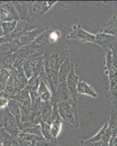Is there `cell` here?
Instances as JSON below:
<instances>
[{"mask_svg":"<svg viewBox=\"0 0 117 146\" xmlns=\"http://www.w3.org/2000/svg\"><path fill=\"white\" fill-rule=\"evenodd\" d=\"M117 38L103 32H99L95 35V44L99 45L103 49L108 50L114 45H115V42H116Z\"/></svg>","mask_w":117,"mask_h":146,"instance_id":"cell-9","label":"cell"},{"mask_svg":"<svg viewBox=\"0 0 117 146\" xmlns=\"http://www.w3.org/2000/svg\"><path fill=\"white\" fill-rule=\"evenodd\" d=\"M108 146H117V136L112 137L108 143Z\"/></svg>","mask_w":117,"mask_h":146,"instance_id":"cell-35","label":"cell"},{"mask_svg":"<svg viewBox=\"0 0 117 146\" xmlns=\"http://www.w3.org/2000/svg\"><path fill=\"white\" fill-rule=\"evenodd\" d=\"M79 80L80 79H79V76H78L77 74L76 73V71H75V64L74 62L71 72H70L67 77L66 83H67L68 88L69 90L71 99L76 102H77L78 95H79L77 91V86Z\"/></svg>","mask_w":117,"mask_h":146,"instance_id":"cell-6","label":"cell"},{"mask_svg":"<svg viewBox=\"0 0 117 146\" xmlns=\"http://www.w3.org/2000/svg\"><path fill=\"white\" fill-rule=\"evenodd\" d=\"M34 146H60L57 142H51L46 140L44 137L40 139L34 143Z\"/></svg>","mask_w":117,"mask_h":146,"instance_id":"cell-29","label":"cell"},{"mask_svg":"<svg viewBox=\"0 0 117 146\" xmlns=\"http://www.w3.org/2000/svg\"><path fill=\"white\" fill-rule=\"evenodd\" d=\"M10 73L8 70H2L0 71V92L5 91Z\"/></svg>","mask_w":117,"mask_h":146,"instance_id":"cell-26","label":"cell"},{"mask_svg":"<svg viewBox=\"0 0 117 146\" xmlns=\"http://www.w3.org/2000/svg\"><path fill=\"white\" fill-rule=\"evenodd\" d=\"M77 91L79 94L86 95V96H90L92 98H97L98 95L94 88L91 86L89 83L82 80H79L77 86Z\"/></svg>","mask_w":117,"mask_h":146,"instance_id":"cell-16","label":"cell"},{"mask_svg":"<svg viewBox=\"0 0 117 146\" xmlns=\"http://www.w3.org/2000/svg\"><path fill=\"white\" fill-rule=\"evenodd\" d=\"M0 146H4V145H0Z\"/></svg>","mask_w":117,"mask_h":146,"instance_id":"cell-37","label":"cell"},{"mask_svg":"<svg viewBox=\"0 0 117 146\" xmlns=\"http://www.w3.org/2000/svg\"><path fill=\"white\" fill-rule=\"evenodd\" d=\"M18 21L2 22L0 27L2 29V36H7L10 35L15 30Z\"/></svg>","mask_w":117,"mask_h":146,"instance_id":"cell-25","label":"cell"},{"mask_svg":"<svg viewBox=\"0 0 117 146\" xmlns=\"http://www.w3.org/2000/svg\"><path fill=\"white\" fill-rule=\"evenodd\" d=\"M74 62H71L70 56L67 57L59 69V83H65L67 80V77L71 72Z\"/></svg>","mask_w":117,"mask_h":146,"instance_id":"cell-17","label":"cell"},{"mask_svg":"<svg viewBox=\"0 0 117 146\" xmlns=\"http://www.w3.org/2000/svg\"><path fill=\"white\" fill-rule=\"evenodd\" d=\"M19 128H20V131H23V132L29 133L32 135L42 137L41 125L34 124L30 122H23V123H20Z\"/></svg>","mask_w":117,"mask_h":146,"instance_id":"cell-19","label":"cell"},{"mask_svg":"<svg viewBox=\"0 0 117 146\" xmlns=\"http://www.w3.org/2000/svg\"><path fill=\"white\" fill-rule=\"evenodd\" d=\"M106 97L112 102V105L117 104V77L108 80L106 86Z\"/></svg>","mask_w":117,"mask_h":146,"instance_id":"cell-13","label":"cell"},{"mask_svg":"<svg viewBox=\"0 0 117 146\" xmlns=\"http://www.w3.org/2000/svg\"><path fill=\"white\" fill-rule=\"evenodd\" d=\"M9 100H10V99L6 97V96H4V97L0 98V110L5 109V108H7Z\"/></svg>","mask_w":117,"mask_h":146,"instance_id":"cell-32","label":"cell"},{"mask_svg":"<svg viewBox=\"0 0 117 146\" xmlns=\"http://www.w3.org/2000/svg\"><path fill=\"white\" fill-rule=\"evenodd\" d=\"M60 36V32L58 30H52L49 36V44L56 42Z\"/></svg>","mask_w":117,"mask_h":146,"instance_id":"cell-30","label":"cell"},{"mask_svg":"<svg viewBox=\"0 0 117 146\" xmlns=\"http://www.w3.org/2000/svg\"><path fill=\"white\" fill-rule=\"evenodd\" d=\"M0 25H1V21H0Z\"/></svg>","mask_w":117,"mask_h":146,"instance_id":"cell-38","label":"cell"},{"mask_svg":"<svg viewBox=\"0 0 117 146\" xmlns=\"http://www.w3.org/2000/svg\"><path fill=\"white\" fill-rule=\"evenodd\" d=\"M108 122L109 128L112 131V137L117 136V104L113 105V111Z\"/></svg>","mask_w":117,"mask_h":146,"instance_id":"cell-22","label":"cell"},{"mask_svg":"<svg viewBox=\"0 0 117 146\" xmlns=\"http://www.w3.org/2000/svg\"><path fill=\"white\" fill-rule=\"evenodd\" d=\"M44 56H32L28 58V62L33 72V76L39 77L40 73L45 70Z\"/></svg>","mask_w":117,"mask_h":146,"instance_id":"cell-12","label":"cell"},{"mask_svg":"<svg viewBox=\"0 0 117 146\" xmlns=\"http://www.w3.org/2000/svg\"><path fill=\"white\" fill-rule=\"evenodd\" d=\"M2 145L4 146H21L18 139H15L10 135H9L8 134L5 136Z\"/></svg>","mask_w":117,"mask_h":146,"instance_id":"cell-28","label":"cell"},{"mask_svg":"<svg viewBox=\"0 0 117 146\" xmlns=\"http://www.w3.org/2000/svg\"><path fill=\"white\" fill-rule=\"evenodd\" d=\"M52 29H46L42 32L40 35H39L34 41L32 42V45L39 50H47V44H49V36L51 32Z\"/></svg>","mask_w":117,"mask_h":146,"instance_id":"cell-14","label":"cell"},{"mask_svg":"<svg viewBox=\"0 0 117 146\" xmlns=\"http://www.w3.org/2000/svg\"><path fill=\"white\" fill-rule=\"evenodd\" d=\"M4 96H6V97L9 98V96L7 95V94L6 93L5 91H2V92H0V98L4 97Z\"/></svg>","mask_w":117,"mask_h":146,"instance_id":"cell-36","label":"cell"},{"mask_svg":"<svg viewBox=\"0 0 117 146\" xmlns=\"http://www.w3.org/2000/svg\"><path fill=\"white\" fill-rule=\"evenodd\" d=\"M57 105L60 116L63 122L67 123L71 128L79 127V121L77 102L70 98L66 101L57 103Z\"/></svg>","mask_w":117,"mask_h":146,"instance_id":"cell-1","label":"cell"},{"mask_svg":"<svg viewBox=\"0 0 117 146\" xmlns=\"http://www.w3.org/2000/svg\"><path fill=\"white\" fill-rule=\"evenodd\" d=\"M100 32L108 34L117 38V17L114 15L108 22L101 27Z\"/></svg>","mask_w":117,"mask_h":146,"instance_id":"cell-18","label":"cell"},{"mask_svg":"<svg viewBox=\"0 0 117 146\" xmlns=\"http://www.w3.org/2000/svg\"><path fill=\"white\" fill-rule=\"evenodd\" d=\"M108 127V122H106V123L103 126V127L101 128V129L100 130L95 136L89 138V139H87V140L88 142H90V143H98V142H101L104 133L106 131Z\"/></svg>","mask_w":117,"mask_h":146,"instance_id":"cell-27","label":"cell"},{"mask_svg":"<svg viewBox=\"0 0 117 146\" xmlns=\"http://www.w3.org/2000/svg\"><path fill=\"white\" fill-rule=\"evenodd\" d=\"M57 3V1H32L30 11L38 13L40 15H44L49 11Z\"/></svg>","mask_w":117,"mask_h":146,"instance_id":"cell-10","label":"cell"},{"mask_svg":"<svg viewBox=\"0 0 117 146\" xmlns=\"http://www.w3.org/2000/svg\"><path fill=\"white\" fill-rule=\"evenodd\" d=\"M53 113V103L50 102H41V115L43 122L51 124Z\"/></svg>","mask_w":117,"mask_h":146,"instance_id":"cell-15","label":"cell"},{"mask_svg":"<svg viewBox=\"0 0 117 146\" xmlns=\"http://www.w3.org/2000/svg\"><path fill=\"white\" fill-rule=\"evenodd\" d=\"M35 27L31 23V22H28L24 20H19L17 23L16 27L13 32L10 34L12 40L18 38V36H21L23 34L31 32L32 30L35 29Z\"/></svg>","mask_w":117,"mask_h":146,"instance_id":"cell-11","label":"cell"},{"mask_svg":"<svg viewBox=\"0 0 117 146\" xmlns=\"http://www.w3.org/2000/svg\"><path fill=\"white\" fill-rule=\"evenodd\" d=\"M11 2L20 16V20L31 22L32 18L30 16V7L32 1H13Z\"/></svg>","mask_w":117,"mask_h":146,"instance_id":"cell-8","label":"cell"},{"mask_svg":"<svg viewBox=\"0 0 117 146\" xmlns=\"http://www.w3.org/2000/svg\"><path fill=\"white\" fill-rule=\"evenodd\" d=\"M12 40V38L10 35H7V36H0V46L5 43H7Z\"/></svg>","mask_w":117,"mask_h":146,"instance_id":"cell-33","label":"cell"},{"mask_svg":"<svg viewBox=\"0 0 117 146\" xmlns=\"http://www.w3.org/2000/svg\"><path fill=\"white\" fill-rule=\"evenodd\" d=\"M0 125L4 128V129L9 135H10L15 139H18V137H19L21 131H20L18 121H16L15 117L10 114L7 110H6L5 113L4 114Z\"/></svg>","mask_w":117,"mask_h":146,"instance_id":"cell-4","label":"cell"},{"mask_svg":"<svg viewBox=\"0 0 117 146\" xmlns=\"http://www.w3.org/2000/svg\"><path fill=\"white\" fill-rule=\"evenodd\" d=\"M7 135V133L6 132V131H5V129H4V128L0 125V145H2L4 139H5V136Z\"/></svg>","mask_w":117,"mask_h":146,"instance_id":"cell-34","label":"cell"},{"mask_svg":"<svg viewBox=\"0 0 117 146\" xmlns=\"http://www.w3.org/2000/svg\"><path fill=\"white\" fill-rule=\"evenodd\" d=\"M80 146H108V143H102V142L90 143V142H88L87 140H81Z\"/></svg>","mask_w":117,"mask_h":146,"instance_id":"cell-31","label":"cell"},{"mask_svg":"<svg viewBox=\"0 0 117 146\" xmlns=\"http://www.w3.org/2000/svg\"><path fill=\"white\" fill-rule=\"evenodd\" d=\"M67 40H77L82 43H95V35L87 32L79 24H74L71 27V32L66 36Z\"/></svg>","mask_w":117,"mask_h":146,"instance_id":"cell-3","label":"cell"},{"mask_svg":"<svg viewBox=\"0 0 117 146\" xmlns=\"http://www.w3.org/2000/svg\"><path fill=\"white\" fill-rule=\"evenodd\" d=\"M37 93H38L40 99H41L42 102L51 101L53 94H52L51 91L47 87V85L45 82L41 81L39 89L37 91Z\"/></svg>","mask_w":117,"mask_h":146,"instance_id":"cell-21","label":"cell"},{"mask_svg":"<svg viewBox=\"0 0 117 146\" xmlns=\"http://www.w3.org/2000/svg\"><path fill=\"white\" fill-rule=\"evenodd\" d=\"M40 83H41V80L39 77L32 76L30 79H28V83L25 88L28 90L29 92H36L38 91Z\"/></svg>","mask_w":117,"mask_h":146,"instance_id":"cell-24","label":"cell"},{"mask_svg":"<svg viewBox=\"0 0 117 146\" xmlns=\"http://www.w3.org/2000/svg\"><path fill=\"white\" fill-rule=\"evenodd\" d=\"M7 110L15 117L16 121H18V126H19L20 120H21V109H20L19 104L15 100L10 99L8 105H7Z\"/></svg>","mask_w":117,"mask_h":146,"instance_id":"cell-20","label":"cell"},{"mask_svg":"<svg viewBox=\"0 0 117 146\" xmlns=\"http://www.w3.org/2000/svg\"><path fill=\"white\" fill-rule=\"evenodd\" d=\"M40 125H41V134H42L43 137L45 138L46 140H49V141L51 142H57V139H54L53 135H52L50 124L42 121Z\"/></svg>","mask_w":117,"mask_h":146,"instance_id":"cell-23","label":"cell"},{"mask_svg":"<svg viewBox=\"0 0 117 146\" xmlns=\"http://www.w3.org/2000/svg\"><path fill=\"white\" fill-rule=\"evenodd\" d=\"M105 73L108 80L117 77V45L108 49L105 56Z\"/></svg>","mask_w":117,"mask_h":146,"instance_id":"cell-2","label":"cell"},{"mask_svg":"<svg viewBox=\"0 0 117 146\" xmlns=\"http://www.w3.org/2000/svg\"><path fill=\"white\" fill-rule=\"evenodd\" d=\"M17 58H18V56L16 53H11L7 48L3 49L1 45L0 46V71L2 70H9L10 68H12Z\"/></svg>","mask_w":117,"mask_h":146,"instance_id":"cell-7","label":"cell"},{"mask_svg":"<svg viewBox=\"0 0 117 146\" xmlns=\"http://www.w3.org/2000/svg\"><path fill=\"white\" fill-rule=\"evenodd\" d=\"M20 16L11 2H0V21H18Z\"/></svg>","mask_w":117,"mask_h":146,"instance_id":"cell-5","label":"cell"}]
</instances>
